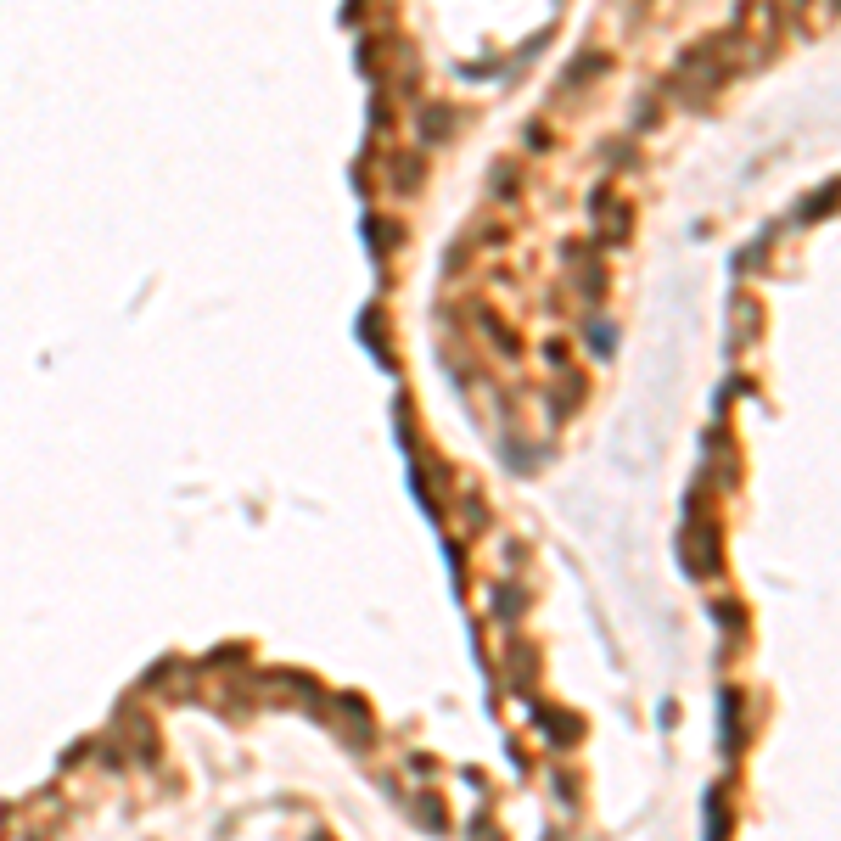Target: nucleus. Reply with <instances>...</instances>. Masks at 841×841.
<instances>
[{
  "label": "nucleus",
  "instance_id": "obj_2",
  "mask_svg": "<svg viewBox=\"0 0 841 841\" xmlns=\"http://www.w3.org/2000/svg\"><path fill=\"white\" fill-rule=\"evenodd\" d=\"M690 567L713 572L718 567V533L713 528H690Z\"/></svg>",
  "mask_w": 841,
  "mask_h": 841
},
{
  "label": "nucleus",
  "instance_id": "obj_1",
  "mask_svg": "<svg viewBox=\"0 0 841 841\" xmlns=\"http://www.w3.org/2000/svg\"><path fill=\"white\" fill-rule=\"evenodd\" d=\"M589 208H595L600 230H606V242H623V236H628V202H617L612 191H595V197H589Z\"/></svg>",
  "mask_w": 841,
  "mask_h": 841
},
{
  "label": "nucleus",
  "instance_id": "obj_3",
  "mask_svg": "<svg viewBox=\"0 0 841 841\" xmlns=\"http://www.w3.org/2000/svg\"><path fill=\"white\" fill-rule=\"evenodd\" d=\"M393 186H399V191L421 186V163H415V157H399V169H393Z\"/></svg>",
  "mask_w": 841,
  "mask_h": 841
}]
</instances>
